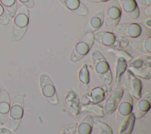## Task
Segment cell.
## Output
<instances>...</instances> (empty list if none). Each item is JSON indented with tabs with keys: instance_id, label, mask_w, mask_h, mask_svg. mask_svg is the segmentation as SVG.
<instances>
[{
	"instance_id": "6da1fadb",
	"label": "cell",
	"mask_w": 151,
	"mask_h": 134,
	"mask_svg": "<svg viewBox=\"0 0 151 134\" xmlns=\"http://www.w3.org/2000/svg\"><path fill=\"white\" fill-rule=\"evenodd\" d=\"M11 31L12 42H18L25 34L29 23V12L28 8L20 5L14 16Z\"/></svg>"
},
{
	"instance_id": "7a4b0ae2",
	"label": "cell",
	"mask_w": 151,
	"mask_h": 134,
	"mask_svg": "<svg viewBox=\"0 0 151 134\" xmlns=\"http://www.w3.org/2000/svg\"><path fill=\"white\" fill-rule=\"evenodd\" d=\"M91 61L94 71L100 79L106 85H110L113 76L107 60L98 50H94L91 53Z\"/></svg>"
},
{
	"instance_id": "3957f363",
	"label": "cell",
	"mask_w": 151,
	"mask_h": 134,
	"mask_svg": "<svg viewBox=\"0 0 151 134\" xmlns=\"http://www.w3.org/2000/svg\"><path fill=\"white\" fill-rule=\"evenodd\" d=\"M118 35L124 38H137L151 35V29L140 23H124L118 24L113 30Z\"/></svg>"
},
{
	"instance_id": "277c9868",
	"label": "cell",
	"mask_w": 151,
	"mask_h": 134,
	"mask_svg": "<svg viewBox=\"0 0 151 134\" xmlns=\"http://www.w3.org/2000/svg\"><path fill=\"white\" fill-rule=\"evenodd\" d=\"M129 70L135 76L144 79L151 78V56L146 55L132 60L127 65Z\"/></svg>"
},
{
	"instance_id": "5b68a950",
	"label": "cell",
	"mask_w": 151,
	"mask_h": 134,
	"mask_svg": "<svg viewBox=\"0 0 151 134\" xmlns=\"http://www.w3.org/2000/svg\"><path fill=\"white\" fill-rule=\"evenodd\" d=\"M94 39L97 43L112 48H124L129 45V40L113 32L100 31L94 34Z\"/></svg>"
},
{
	"instance_id": "8992f818",
	"label": "cell",
	"mask_w": 151,
	"mask_h": 134,
	"mask_svg": "<svg viewBox=\"0 0 151 134\" xmlns=\"http://www.w3.org/2000/svg\"><path fill=\"white\" fill-rule=\"evenodd\" d=\"M24 110V101L23 97L18 95L14 97L11 103L8 115V125L9 129L14 132L16 130L22 120Z\"/></svg>"
},
{
	"instance_id": "52a82bcc",
	"label": "cell",
	"mask_w": 151,
	"mask_h": 134,
	"mask_svg": "<svg viewBox=\"0 0 151 134\" xmlns=\"http://www.w3.org/2000/svg\"><path fill=\"white\" fill-rule=\"evenodd\" d=\"M94 42L93 33L86 34L73 48L70 55V61L76 63L84 58L91 49Z\"/></svg>"
},
{
	"instance_id": "ba28073f",
	"label": "cell",
	"mask_w": 151,
	"mask_h": 134,
	"mask_svg": "<svg viewBox=\"0 0 151 134\" xmlns=\"http://www.w3.org/2000/svg\"><path fill=\"white\" fill-rule=\"evenodd\" d=\"M122 9L118 0H111L104 12V25L107 31L113 32L122 16Z\"/></svg>"
},
{
	"instance_id": "9c48e42d",
	"label": "cell",
	"mask_w": 151,
	"mask_h": 134,
	"mask_svg": "<svg viewBox=\"0 0 151 134\" xmlns=\"http://www.w3.org/2000/svg\"><path fill=\"white\" fill-rule=\"evenodd\" d=\"M111 91L110 85H100L96 86L87 92L81 97V105L98 104L103 101Z\"/></svg>"
},
{
	"instance_id": "30bf717a",
	"label": "cell",
	"mask_w": 151,
	"mask_h": 134,
	"mask_svg": "<svg viewBox=\"0 0 151 134\" xmlns=\"http://www.w3.org/2000/svg\"><path fill=\"white\" fill-rule=\"evenodd\" d=\"M133 109V98L130 93L123 94L117 108L116 118L120 127L126 122Z\"/></svg>"
},
{
	"instance_id": "8fae6325",
	"label": "cell",
	"mask_w": 151,
	"mask_h": 134,
	"mask_svg": "<svg viewBox=\"0 0 151 134\" xmlns=\"http://www.w3.org/2000/svg\"><path fill=\"white\" fill-rule=\"evenodd\" d=\"M40 86L41 93L47 102L53 105L58 104L59 99L55 85L47 73H43L40 75Z\"/></svg>"
},
{
	"instance_id": "7c38bea8",
	"label": "cell",
	"mask_w": 151,
	"mask_h": 134,
	"mask_svg": "<svg viewBox=\"0 0 151 134\" xmlns=\"http://www.w3.org/2000/svg\"><path fill=\"white\" fill-rule=\"evenodd\" d=\"M124 94V89L121 87H116L111 91L106 99L103 106L104 113L111 115L114 112Z\"/></svg>"
},
{
	"instance_id": "4fadbf2b",
	"label": "cell",
	"mask_w": 151,
	"mask_h": 134,
	"mask_svg": "<svg viewBox=\"0 0 151 134\" xmlns=\"http://www.w3.org/2000/svg\"><path fill=\"white\" fill-rule=\"evenodd\" d=\"M64 103L68 112L74 117L78 118L81 113V104L77 93L70 89L64 97Z\"/></svg>"
},
{
	"instance_id": "5bb4252c",
	"label": "cell",
	"mask_w": 151,
	"mask_h": 134,
	"mask_svg": "<svg viewBox=\"0 0 151 134\" xmlns=\"http://www.w3.org/2000/svg\"><path fill=\"white\" fill-rule=\"evenodd\" d=\"M104 11H101L91 16L84 25L82 31L86 34L93 33L99 30L103 25Z\"/></svg>"
},
{
	"instance_id": "9a60e30c",
	"label": "cell",
	"mask_w": 151,
	"mask_h": 134,
	"mask_svg": "<svg viewBox=\"0 0 151 134\" xmlns=\"http://www.w3.org/2000/svg\"><path fill=\"white\" fill-rule=\"evenodd\" d=\"M151 93L148 92L141 97L137 102L135 108L133 109V113L136 119L142 118L150 109Z\"/></svg>"
},
{
	"instance_id": "2e32d148",
	"label": "cell",
	"mask_w": 151,
	"mask_h": 134,
	"mask_svg": "<svg viewBox=\"0 0 151 134\" xmlns=\"http://www.w3.org/2000/svg\"><path fill=\"white\" fill-rule=\"evenodd\" d=\"M11 106V99L9 93L4 91L0 92V125L7 123Z\"/></svg>"
},
{
	"instance_id": "e0dca14e",
	"label": "cell",
	"mask_w": 151,
	"mask_h": 134,
	"mask_svg": "<svg viewBox=\"0 0 151 134\" xmlns=\"http://www.w3.org/2000/svg\"><path fill=\"white\" fill-rule=\"evenodd\" d=\"M122 11L130 18L136 19L140 15V12L136 0H118Z\"/></svg>"
},
{
	"instance_id": "ac0fdd59",
	"label": "cell",
	"mask_w": 151,
	"mask_h": 134,
	"mask_svg": "<svg viewBox=\"0 0 151 134\" xmlns=\"http://www.w3.org/2000/svg\"><path fill=\"white\" fill-rule=\"evenodd\" d=\"M61 4L69 11L81 16L88 14L87 7L80 0H59Z\"/></svg>"
},
{
	"instance_id": "d6986e66",
	"label": "cell",
	"mask_w": 151,
	"mask_h": 134,
	"mask_svg": "<svg viewBox=\"0 0 151 134\" xmlns=\"http://www.w3.org/2000/svg\"><path fill=\"white\" fill-rule=\"evenodd\" d=\"M126 75L130 82V94L133 98L139 99L142 97V82L128 69L126 72Z\"/></svg>"
},
{
	"instance_id": "ffe728a7",
	"label": "cell",
	"mask_w": 151,
	"mask_h": 134,
	"mask_svg": "<svg viewBox=\"0 0 151 134\" xmlns=\"http://www.w3.org/2000/svg\"><path fill=\"white\" fill-rule=\"evenodd\" d=\"M94 123L93 116L90 114L86 115L77 125L76 134H91Z\"/></svg>"
},
{
	"instance_id": "44dd1931",
	"label": "cell",
	"mask_w": 151,
	"mask_h": 134,
	"mask_svg": "<svg viewBox=\"0 0 151 134\" xmlns=\"http://www.w3.org/2000/svg\"><path fill=\"white\" fill-rule=\"evenodd\" d=\"M133 45L139 51L146 55H150L151 36H144L135 38L133 41Z\"/></svg>"
},
{
	"instance_id": "7402d4cb",
	"label": "cell",
	"mask_w": 151,
	"mask_h": 134,
	"mask_svg": "<svg viewBox=\"0 0 151 134\" xmlns=\"http://www.w3.org/2000/svg\"><path fill=\"white\" fill-rule=\"evenodd\" d=\"M127 67V62L123 57H118L116 65L115 82L117 85L121 81L122 76Z\"/></svg>"
},
{
	"instance_id": "603a6c76",
	"label": "cell",
	"mask_w": 151,
	"mask_h": 134,
	"mask_svg": "<svg viewBox=\"0 0 151 134\" xmlns=\"http://www.w3.org/2000/svg\"><path fill=\"white\" fill-rule=\"evenodd\" d=\"M0 3L4 7L8 16L13 18L17 10V0H0Z\"/></svg>"
},
{
	"instance_id": "cb8c5ba5",
	"label": "cell",
	"mask_w": 151,
	"mask_h": 134,
	"mask_svg": "<svg viewBox=\"0 0 151 134\" xmlns=\"http://www.w3.org/2000/svg\"><path fill=\"white\" fill-rule=\"evenodd\" d=\"M81 110L91 112L93 114H94L96 116H97L99 118H102L104 116L103 106L98 104L81 105Z\"/></svg>"
},
{
	"instance_id": "d4e9b609",
	"label": "cell",
	"mask_w": 151,
	"mask_h": 134,
	"mask_svg": "<svg viewBox=\"0 0 151 134\" xmlns=\"http://www.w3.org/2000/svg\"><path fill=\"white\" fill-rule=\"evenodd\" d=\"M136 118L132 112L123 126L120 127L119 134H132Z\"/></svg>"
},
{
	"instance_id": "484cf974",
	"label": "cell",
	"mask_w": 151,
	"mask_h": 134,
	"mask_svg": "<svg viewBox=\"0 0 151 134\" xmlns=\"http://www.w3.org/2000/svg\"><path fill=\"white\" fill-rule=\"evenodd\" d=\"M79 81L85 85H88L90 82V75L88 71L87 66L85 63L80 69L78 74Z\"/></svg>"
},
{
	"instance_id": "4316f807",
	"label": "cell",
	"mask_w": 151,
	"mask_h": 134,
	"mask_svg": "<svg viewBox=\"0 0 151 134\" xmlns=\"http://www.w3.org/2000/svg\"><path fill=\"white\" fill-rule=\"evenodd\" d=\"M93 126L99 132V134H113V131L110 126L104 122L96 121L94 123Z\"/></svg>"
},
{
	"instance_id": "83f0119b",
	"label": "cell",
	"mask_w": 151,
	"mask_h": 134,
	"mask_svg": "<svg viewBox=\"0 0 151 134\" xmlns=\"http://www.w3.org/2000/svg\"><path fill=\"white\" fill-rule=\"evenodd\" d=\"M107 51L111 53L112 55H113L115 56L118 57H123L124 58L127 63H129L132 60V56L127 53V52L122 50V49H109L107 50Z\"/></svg>"
},
{
	"instance_id": "f1b7e54d",
	"label": "cell",
	"mask_w": 151,
	"mask_h": 134,
	"mask_svg": "<svg viewBox=\"0 0 151 134\" xmlns=\"http://www.w3.org/2000/svg\"><path fill=\"white\" fill-rule=\"evenodd\" d=\"M77 125L76 122L70 123L63 129L60 134H76Z\"/></svg>"
},
{
	"instance_id": "f546056e",
	"label": "cell",
	"mask_w": 151,
	"mask_h": 134,
	"mask_svg": "<svg viewBox=\"0 0 151 134\" xmlns=\"http://www.w3.org/2000/svg\"><path fill=\"white\" fill-rule=\"evenodd\" d=\"M9 22V16L4 7L0 3V24L2 25H6L8 24Z\"/></svg>"
},
{
	"instance_id": "4dcf8cb0",
	"label": "cell",
	"mask_w": 151,
	"mask_h": 134,
	"mask_svg": "<svg viewBox=\"0 0 151 134\" xmlns=\"http://www.w3.org/2000/svg\"><path fill=\"white\" fill-rule=\"evenodd\" d=\"M19 2L26 8L31 9L34 8L35 3L34 0H18Z\"/></svg>"
},
{
	"instance_id": "1f68e13d",
	"label": "cell",
	"mask_w": 151,
	"mask_h": 134,
	"mask_svg": "<svg viewBox=\"0 0 151 134\" xmlns=\"http://www.w3.org/2000/svg\"><path fill=\"white\" fill-rule=\"evenodd\" d=\"M136 2L143 6H150L151 5V0H136Z\"/></svg>"
},
{
	"instance_id": "d6a6232c",
	"label": "cell",
	"mask_w": 151,
	"mask_h": 134,
	"mask_svg": "<svg viewBox=\"0 0 151 134\" xmlns=\"http://www.w3.org/2000/svg\"><path fill=\"white\" fill-rule=\"evenodd\" d=\"M0 134H15L12 131L5 127L0 126Z\"/></svg>"
},
{
	"instance_id": "836d02e7",
	"label": "cell",
	"mask_w": 151,
	"mask_h": 134,
	"mask_svg": "<svg viewBox=\"0 0 151 134\" xmlns=\"http://www.w3.org/2000/svg\"><path fill=\"white\" fill-rule=\"evenodd\" d=\"M86 2L88 3H101V2H106L111 0H85Z\"/></svg>"
},
{
	"instance_id": "e575fe53",
	"label": "cell",
	"mask_w": 151,
	"mask_h": 134,
	"mask_svg": "<svg viewBox=\"0 0 151 134\" xmlns=\"http://www.w3.org/2000/svg\"><path fill=\"white\" fill-rule=\"evenodd\" d=\"M145 12L146 15L150 16H151V8H150V6H148L147 8H146L145 9Z\"/></svg>"
},
{
	"instance_id": "d590c367",
	"label": "cell",
	"mask_w": 151,
	"mask_h": 134,
	"mask_svg": "<svg viewBox=\"0 0 151 134\" xmlns=\"http://www.w3.org/2000/svg\"><path fill=\"white\" fill-rule=\"evenodd\" d=\"M146 26L147 28H149V29H150V28H151V20L150 19L146 21Z\"/></svg>"
},
{
	"instance_id": "8d00e7d4",
	"label": "cell",
	"mask_w": 151,
	"mask_h": 134,
	"mask_svg": "<svg viewBox=\"0 0 151 134\" xmlns=\"http://www.w3.org/2000/svg\"><path fill=\"white\" fill-rule=\"evenodd\" d=\"M2 91H4V88H3V86L2 85H0V92H2Z\"/></svg>"
}]
</instances>
